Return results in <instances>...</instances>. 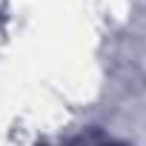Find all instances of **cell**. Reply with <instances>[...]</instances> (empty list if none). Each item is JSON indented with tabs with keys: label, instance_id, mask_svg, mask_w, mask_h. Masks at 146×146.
<instances>
[{
	"label": "cell",
	"instance_id": "1",
	"mask_svg": "<svg viewBox=\"0 0 146 146\" xmlns=\"http://www.w3.org/2000/svg\"><path fill=\"white\" fill-rule=\"evenodd\" d=\"M115 146H117V143H115Z\"/></svg>",
	"mask_w": 146,
	"mask_h": 146
}]
</instances>
